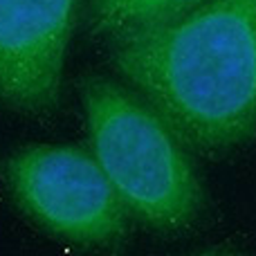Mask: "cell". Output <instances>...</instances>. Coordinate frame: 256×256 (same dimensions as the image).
Listing matches in <instances>:
<instances>
[{"label": "cell", "mask_w": 256, "mask_h": 256, "mask_svg": "<svg viewBox=\"0 0 256 256\" xmlns=\"http://www.w3.org/2000/svg\"><path fill=\"white\" fill-rule=\"evenodd\" d=\"M108 43L115 70L186 146L222 153L256 137V0H207Z\"/></svg>", "instance_id": "cell-1"}, {"label": "cell", "mask_w": 256, "mask_h": 256, "mask_svg": "<svg viewBox=\"0 0 256 256\" xmlns=\"http://www.w3.org/2000/svg\"><path fill=\"white\" fill-rule=\"evenodd\" d=\"M90 153L128 216L155 232H180L198 218L204 191L186 144L135 90L106 76L81 88Z\"/></svg>", "instance_id": "cell-2"}, {"label": "cell", "mask_w": 256, "mask_h": 256, "mask_svg": "<svg viewBox=\"0 0 256 256\" xmlns=\"http://www.w3.org/2000/svg\"><path fill=\"white\" fill-rule=\"evenodd\" d=\"M16 202L40 227L81 245L122 238L128 212L90 150L38 144L14 153L4 164Z\"/></svg>", "instance_id": "cell-3"}, {"label": "cell", "mask_w": 256, "mask_h": 256, "mask_svg": "<svg viewBox=\"0 0 256 256\" xmlns=\"http://www.w3.org/2000/svg\"><path fill=\"white\" fill-rule=\"evenodd\" d=\"M79 0H0V104L18 112L52 110Z\"/></svg>", "instance_id": "cell-4"}, {"label": "cell", "mask_w": 256, "mask_h": 256, "mask_svg": "<svg viewBox=\"0 0 256 256\" xmlns=\"http://www.w3.org/2000/svg\"><path fill=\"white\" fill-rule=\"evenodd\" d=\"M207 0H90V27L97 36H117L171 20Z\"/></svg>", "instance_id": "cell-5"}, {"label": "cell", "mask_w": 256, "mask_h": 256, "mask_svg": "<svg viewBox=\"0 0 256 256\" xmlns=\"http://www.w3.org/2000/svg\"><path fill=\"white\" fill-rule=\"evenodd\" d=\"M200 256H236V254H230V252H209V254H200Z\"/></svg>", "instance_id": "cell-6"}]
</instances>
